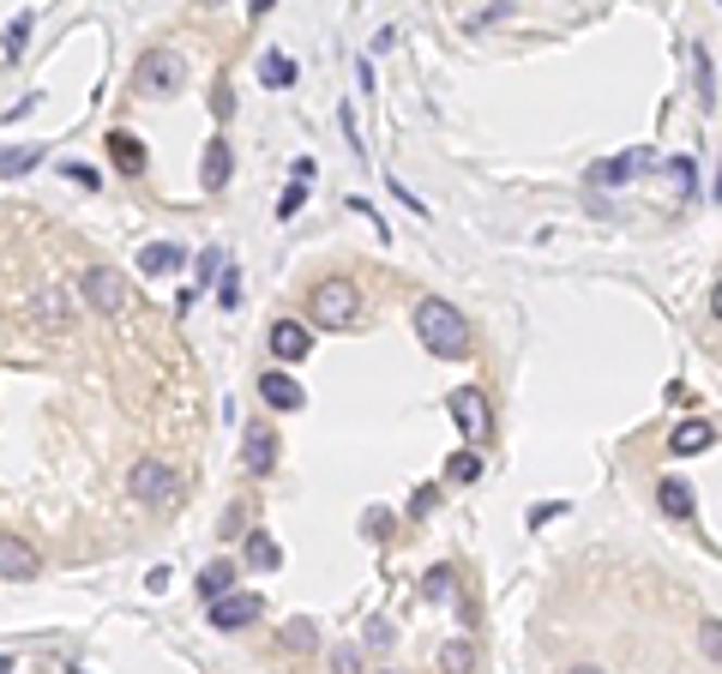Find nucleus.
<instances>
[{"label":"nucleus","mask_w":722,"mask_h":674,"mask_svg":"<svg viewBox=\"0 0 722 674\" xmlns=\"http://www.w3.org/2000/svg\"><path fill=\"white\" fill-rule=\"evenodd\" d=\"M415 337H422L427 355H439V362H458V355L470 350L464 313L451 308V301H439V296H422V301H415Z\"/></svg>","instance_id":"f257e3e1"},{"label":"nucleus","mask_w":722,"mask_h":674,"mask_svg":"<svg viewBox=\"0 0 722 674\" xmlns=\"http://www.w3.org/2000/svg\"><path fill=\"white\" fill-rule=\"evenodd\" d=\"M313 325H325V332H349V325L361 320V289L349 284V277H325V284H313Z\"/></svg>","instance_id":"f03ea898"},{"label":"nucleus","mask_w":722,"mask_h":674,"mask_svg":"<svg viewBox=\"0 0 722 674\" xmlns=\"http://www.w3.org/2000/svg\"><path fill=\"white\" fill-rule=\"evenodd\" d=\"M451 422L464 428V440H470V446H488V440H494V410H488V391H482V386L451 391Z\"/></svg>","instance_id":"7ed1b4c3"},{"label":"nucleus","mask_w":722,"mask_h":674,"mask_svg":"<svg viewBox=\"0 0 722 674\" xmlns=\"http://www.w3.org/2000/svg\"><path fill=\"white\" fill-rule=\"evenodd\" d=\"M85 301H90V313H109V320H115L121 308H127V277L115 272V265H90L85 272Z\"/></svg>","instance_id":"20e7f679"},{"label":"nucleus","mask_w":722,"mask_h":674,"mask_svg":"<svg viewBox=\"0 0 722 674\" xmlns=\"http://www.w3.org/2000/svg\"><path fill=\"white\" fill-rule=\"evenodd\" d=\"M259 614H265V602L247 597V590H223V597H211V626H217V633H241V626H253Z\"/></svg>","instance_id":"39448f33"},{"label":"nucleus","mask_w":722,"mask_h":674,"mask_svg":"<svg viewBox=\"0 0 722 674\" xmlns=\"http://www.w3.org/2000/svg\"><path fill=\"white\" fill-rule=\"evenodd\" d=\"M127 488H133V500H139V506H163L169 494H175V470L157 464V458H139L133 476H127Z\"/></svg>","instance_id":"423d86ee"},{"label":"nucleus","mask_w":722,"mask_h":674,"mask_svg":"<svg viewBox=\"0 0 722 674\" xmlns=\"http://www.w3.org/2000/svg\"><path fill=\"white\" fill-rule=\"evenodd\" d=\"M271 355H277V362H308V355H313V332L301 320H277V325H271Z\"/></svg>","instance_id":"0eeeda50"},{"label":"nucleus","mask_w":722,"mask_h":674,"mask_svg":"<svg viewBox=\"0 0 722 674\" xmlns=\"http://www.w3.org/2000/svg\"><path fill=\"white\" fill-rule=\"evenodd\" d=\"M139 85L145 91H180V85H187V61H180V54H145Z\"/></svg>","instance_id":"6e6552de"},{"label":"nucleus","mask_w":722,"mask_h":674,"mask_svg":"<svg viewBox=\"0 0 722 674\" xmlns=\"http://www.w3.org/2000/svg\"><path fill=\"white\" fill-rule=\"evenodd\" d=\"M37 572H42L37 548L18 542V536H0V578H7V584H25V578H37Z\"/></svg>","instance_id":"1a4fd4ad"},{"label":"nucleus","mask_w":722,"mask_h":674,"mask_svg":"<svg viewBox=\"0 0 722 674\" xmlns=\"http://www.w3.org/2000/svg\"><path fill=\"white\" fill-rule=\"evenodd\" d=\"M638 168H650V145H632V151H620V157H608V163H596L590 182H596V187H620V182H632Z\"/></svg>","instance_id":"9d476101"},{"label":"nucleus","mask_w":722,"mask_h":674,"mask_svg":"<svg viewBox=\"0 0 722 674\" xmlns=\"http://www.w3.org/2000/svg\"><path fill=\"white\" fill-rule=\"evenodd\" d=\"M241 464L253 470V476H265L271 464H277V434L259 422V428H247V440H241Z\"/></svg>","instance_id":"9b49d317"},{"label":"nucleus","mask_w":722,"mask_h":674,"mask_svg":"<svg viewBox=\"0 0 722 674\" xmlns=\"http://www.w3.org/2000/svg\"><path fill=\"white\" fill-rule=\"evenodd\" d=\"M259 398H265L271 410H284V415H289V410H301V403H308V391H301L289 374H265V379H259Z\"/></svg>","instance_id":"f8f14e48"},{"label":"nucleus","mask_w":722,"mask_h":674,"mask_svg":"<svg viewBox=\"0 0 722 674\" xmlns=\"http://www.w3.org/2000/svg\"><path fill=\"white\" fill-rule=\"evenodd\" d=\"M175 265H187V247H175V241L139 247V272H145V277H163V272H175Z\"/></svg>","instance_id":"ddd939ff"},{"label":"nucleus","mask_w":722,"mask_h":674,"mask_svg":"<svg viewBox=\"0 0 722 674\" xmlns=\"http://www.w3.org/2000/svg\"><path fill=\"white\" fill-rule=\"evenodd\" d=\"M109 163H115L121 175H145V163H151V157H145V145L133 139V133H109Z\"/></svg>","instance_id":"4468645a"},{"label":"nucleus","mask_w":722,"mask_h":674,"mask_svg":"<svg viewBox=\"0 0 722 674\" xmlns=\"http://www.w3.org/2000/svg\"><path fill=\"white\" fill-rule=\"evenodd\" d=\"M229 168H235L229 145H223V139H211V145H206V163H199V182H206L211 194H217V187L229 182Z\"/></svg>","instance_id":"2eb2a0df"},{"label":"nucleus","mask_w":722,"mask_h":674,"mask_svg":"<svg viewBox=\"0 0 722 674\" xmlns=\"http://www.w3.org/2000/svg\"><path fill=\"white\" fill-rule=\"evenodd\" d=\"M259 85L289 91V85H296V61H289V54H277V49H265V54H259Z\"/></svg>","instance_id":"dca6fc26"},{"label":"nucleus","mask_w":722,"mask_h":674,"mask_svg":"<svg viewBox=\"0 0 722 674\" xmlns=\"http://www.w3.org/2000/svg\"><path fill=\"white\" fill-rule=\"evenodd\" d=\"M710 440H717V434H710V422H681V428H674V440H669V452L674 458H693V452H705Z\"/></svg>","instance_id":"f3484780"},{"label":"nucleus","mask_w":722,"mask_h":674,"mask_svg":"<svg viewBox=\"0 0 722 674\" xmlns=\"http://www.w3.org/2000/svg\"><path fill=\"white\" fill-rule=\"evenodd\" d=\"M657 506H662V519H693V494H686V482H657Z\"/></svg>","instance_id":"a211bd4d"},{"label":"nucleus","mask_w":722,"mask_h":674,"mask_svg":"<svg viewBox=\"0 0 722 674\" xmlns=\"http://www.w3.org/2000/svg\"><path fill=\"white\" fill-rule=\"evenodd\" d=\"M42 163V145H0V175H30Z\"/></svg>","instance_id":"6ab92c4d"},{"label":"nucleus","mask_w":722,"mask_h":674,"mask_svg":"<svg viewBox=\"0 0 722 674\" xmlns=\"http://www.w3.org/2000/svg\"><path fill=\"white\" fill-rule=\"evenodd\" d=\"M223 590H235V560H211L206 572H199V597H223Z\"/></svg>","instance_id":"aec40b11"},{"label":"nucleus","mask_w":722,"mask_h":674,"mask_svg":"<svg viewBox=\"0 0 722 674\" xmlns=\"http://www.w3.org/2000/svg\"><path fill=\"white\" fill-rule=\"evenodd\" d=\"M30 313H37V325L61 332V325H66V296H61V289H42V296L30 301Z\"/></svg>","instance_id":"412c9836"},{"label":"nucleus","mask_w":722,"mask_h":674,"mask_svg":"<svg viewBox=\"0 0 722 674\" xmlns=\"http://www.w3.org/2000/svg\"><path fill=\"white\" fill-rule=\"evenodd\" d=\"M247 560H253L259 572H271V566H284V548H277L265 531H259V536H247Z\"/></svg>","instance_id":"4be33fe9"},{"label":"nucleus","mask_w":722,"mask_h":674,"mask_svg":"<svg viewBox=\"0 0 722 674\" xmlns=\"http://www.w3.org/2000/svg\"><path fill=\"white\" fill-rule=\"evenodd\" d=\"M25 42H30V13H18L13 25L0 30V49H7V61H18V54H25Z\"/></svg>","instance_id":"5701e85b"},{"label":"nucleus","mask_w":722,"mask_h":674,"mask_svg":"<svg viewBox=\"0 0 722 674\" xmlns=\"http://www.w3.org/2000/svg\"><path fill=\"white\" fill-rule=\"evenodd\" d=\"M693 182H698L693 157H674V163H669V187H674V199H693Z\"/></svg>","instance_id":"b1692460"},{"label":"nucleus","mask_w":722,"mask_h":674,"mask_svg":"<svg viewBox=\"0 0 722 674\" xmlns=\"http://www.w3.org/2000/svg\"><path fill=\"white\" fill-rule=\"evenodd\" d=\"M446 476H451V482H476V476H482V452H451Z\"/></svg>","instance_id":"393cba45"},{"label":"nucleus","mask_w":722,"mask_h":674,"mask_svg":"<svg viewBox=\"0 0 722 674\" xmlns=\"http://www.w3.org/2000/svg\"><path fill=\"white\" fill-rule=\"evenodd\" d=\"M693 73H698V109H710V103H717V78H710V54L705 49H698Z\"/></svg>","instance_id":"a878e982"},{"label":"nucleus","mask_w":722,"mask_h":674,"mask_svg":"<svg viewBox=\"0 0 722 674\" xmlns=\"http://www.w3.org/2000/svg\"><path fill=\"white\" fill-rule=\"evenodd\" d=\"M439 669H451V674L476 669V650H470V645H446V650H439Z\"/></svg>","instance_id":"bb28decb"},{"label":"nucleus","mask_w":722,"mask_h":674,"mask_svg":"<svg viewBox=\"0 0 722 674\" xmlns=\"http://www.w3.org/2000/svg\"><path fill=\"white\" fill-rule=\"evenodd\" d=\"M308 205V182H296L289 175V187H284V199H277V217H296V211Z\"/></svg>","instance_id":"cd10ccee"},{"label":"nucleus","mask_w":722,"mask_h":674,"mask_svg":"<svg viewBox=\"0 0 722 674\" xmlns=\"http://www.w3.org/2000/svg\"><path fill=\"white\" fill-rule=\"evenodd\" d=\"M284 645H289V650H308V645H313V626H308V621H289V626H284Z\"/></svg>","instance_id":"c85d7f7f"},{"label":"nucleus","mask_w":722,"mask_h":674,"mask_svg":"<svg viewBox=\"0 0 722 674\" xmlns=\"http://www.w3.org/2000/svg\"><path fill=\"white\" fill-rule=\"evenodd\" d=\"M66 182H78V187H97V168H90V163H66Z\"/></svg>","instance_id":"c756f323"},{"label":"nucleus","mask_w":722,"mask_h":674,"mask_svg":"<svg viewBox=\"0 0 722 674\" xmlns=\"http://www.w3.org/2000/svg\"><path fill=\"white\" fill-rule=\"evenodd\" d=\"M223 272V253L217 247H206V253H199V277H217Z\"/></svg>","instance_id":"7c9ffc66"},{"label":"nucleus","mask_w":722,"mask_h":674,"mask_svg":"<svg viewBox=\"0 0 722 674\" xmlns=\"http://www.w3.org/2000/svg\"><path fill=\"white\" fill-rule=\"evenodd\" d=\"M223 308H235V301H241V284H235V272H229V265H223Z\"/></svg>","instance_id":"2f4dec72"},{"label":"nucleus","mask_w":722,"mask_h":674,"mask_svg":"<svg viewBox=\"0 0 722 674\" xmlns=\"http://www.w3.org/2000/svg\"><path fill=\"white\" fill-rule=\"evenodd\" d=\"M289 175H296V182H313V175H320V163H313V157H296V163H289Z\"/></svg>","instance_id":"473e14b6"},{"label":"nucleus","mask_w":722,"mask_h":674,"mask_svg":"<svg viewBox=\"0 0 722 674\" xmlns=\"http://www.w3.org/2000/svg\"><path fill=\"white\" fill-rule=\"evenodd\" d=\"M705 650H710V657H717V662H722V626H717V621H710V626H705Z\"/></svg>","instance_id":"72a5a7b5"},{"label":"nucleus","mask_w":722,"mask_h":674,"mask_svg":"<svg viewBox=\"0 0 722 674\" xmlns=\"http://www.w3.org/2000/svg\"><path fill=\"white\" fill-rule=\"evenodd\" d=\"M332 669H344V674H349V669H361V650H337Z\"/></svg>","instance_id":"f704fd0d"},{"label":"nucleus","mask_w":722,"mask_h":674,"mask_svg":"<svg viewBox=\"0 0 722 674\" xmlns=\"http://www.w3.org/2000/svg\"><path fill=\"white\" fill-rule=\"evenodd\" d=\"M337 121H344V139H349V145H356V151H361V127H356V115H349V109H344V115H337Z\"/></svg>","instance_id":"c9c22d12"},{"label":"nucleus","mask_w":722,"mask_h":674,"mask_svg":"<svg viewBox=\"0 0 722 674\" xmlns=\"http://www.w3.org/2000/svg\"><path fill=\"white\" fill-rule=\"evenodd\" d=\"M710 313L722 320V277H717V289H710Z\"/></svg>","instance_id":"e433bc0d"},{"label":"nucleus","mask_w":722,"mask_h":674,"mask_svg":"<svg viewBox=\"0 0 722 674\" xmlns=\"http://www.w3.org/2000/svg\"><path fill=\"white\" fill-rule=\"evenodd\" d=\"M271 7H277V0H247V13H253V18H259V13H271Z\"/></svg>","instance_id":"4c0bfd02"},{"label":"nucleus","mask_w":722,"mask_h":674,"mask_svg":"<svg viewBox=\"0 0 722 674\" xmlns=\"http://www.w3.org/2000/svg\"><path fill=\"white\" fill-rule=\"evenodd\" d=\"M717 199H722V168H717Z\"/></svg>","instance_id":"58836bf2"}]
</instances>
